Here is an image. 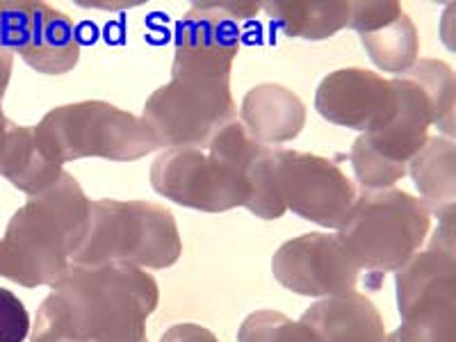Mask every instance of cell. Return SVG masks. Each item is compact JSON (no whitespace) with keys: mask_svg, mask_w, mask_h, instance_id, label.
<instances>
[{"mask_svg":"<svg viewBox=\"0 0 456 342\" xmlns=\"http://www.w3.org/2000/svg\"><path fill=\"white\" fill-rule=\"evenodd\" d=\"M89 210L92 201L67 171L48 190L28 197L0 238V276L21 288H53L87 235Z\"/></svg>","mask_w":456,"mask_h":342,"instance_id":"cell-2","label":"cell"},{"mask_svg":"<svg viewBox=\"0 0 456 342\" xmlns=\"http://www.w3.org/2000/svg\"><path fill=\"white\" fill-rule=\"evenodd\" d=\"M299 322L311 329L317 342H384L388 336L381 313L356 290L324 297Z\"/></svg>","mask_w":456,"mask_h":342,"instance_id":"cell-15","label":"cell"},{"mask_svg":"<svg viewBox=\"0 0 456 342\" xmlns=\"http://www.w3.org/2000/svg\"><path fill=\"white\" fill-rule=\"evenodd\" d=\"M240 121L256 142L279 146L292 142L306 126V105L283 85L263 83L244 94Z\"/></svg>","mask_w":456,"mask_h":342,"instance_id":"cell-16","label":"cell"},{"mask_svg":"<svg viewBox=\"0 0 456 342\" xmlns=\"http://www.w3.org/2000/svg\"><path fill=\"white\" fill-rule=\"evenodd\" d=\"M30 315L12 290L0 288V342H23L30 336Z\"/></svg>","mask_w":456,"mask_h":342,"instance_id":"cell-23","label":"cell"},{"mask_svg":"<svg viewBox=\"0 0 456 342\" xmlns=\"http://www.w3.org/2000/svg\"><path fill=\"white\" fill-rule=\"evenodd\" d=\"M260 142L233 119L206 146L162 151L151 165V185L160 197L208 215H219L249 201L247 167Z\"/></svg>","mask_w":456,"mask_h":342,"instance_id":"cell-3","label":"cell"},{"mask_svg":"<svg viewBox=\"0 0 456 342\" xmlns=\"http://www.w3.org/2000/svg\"><path fill=\"white\" fill-rule=\"evenodd\" d=\"M158 301V281L140 267L71 265L37 311L30 342H149Z\"/></svg>","mask_w":456,"mask_h":342,"instance_id":"cell-1","label":"cell"},{"mask_svg":"<svg viewBox=\"0 0 456 342\" xmlns=\"http://www.w3.org/2000/svg\"><path fill=\"white\" fill-rule=\"evenodd\" d=\"M397 101L393 80L370 69L347 67L324 76L315 92V110L329 124L368 133L386 119Z\"/></svg>","mask_w":456,"mask_h":342,"instance_id":"cell-13","label":"cell"},{"mask_svg":"<svg viewBox=\"0 0 456 342\" xmlns=\"http://www.w3.org/2000/svg\"><path fill=\"white\" fill-rule=\"evenodd\" d=\"M62 174V167L48 160L44 151L37 146L35 130L30 126L16 124L5 156L0 162V176L7 178L16 190L26 192L28 197H35L60 181Z\"/></svg>","mask_w":456,"mask_h":342,"instance_id":"cell-19","label":"cell"},{"mask_svg":"<svg viewBox=\"0 0 456 342\" xmlns=\"http://www.w3.org/2000/svg\"><path fill=\"white\" fill-rule=\"evenodd\" d=\"M12 69H14V53L0 51V105H3L5 92H7V87H10Z\"/></svg>","mask_w":456,"mask_h":342,"instance_id":"cell-25","label":"cell"},{"mask_svg":"<svg viewBox=\"0 0 456 342\" xmlns=\"http://www.w3.org/2000/svg\"><path fill=\"white\" fill-rule=\"evenodd\" d=\"M361 44L368 51L370 60L384 71L404 76L418 60H420V37L418 28L411 21L404 10L390 16L384 23L358 32Z\"/></svg>","mask_w":456,"mask_h":342,"instance_id":"cell-20","label":"cell"},{"mask_svg":"<svg viewBox=\"0 0 456 342\" xmlns=\"http://www.w3.org/2000/svg\"><path fill=\"white\" fill-rule=\"evenodd\" d=\"M415 187L420 190L429 210L441 215L454 210L456 199V146L447 137H429L422 151L409 162Z\"/></svg>","mask_w":456,"mask_h":342,"instance_id":"cell-18","label":"cell"},{"mask_svg":"<svg viewBox=\"0 0 456 342\" xmlns=\"http://www.w3.org/2000/svg\"><path fill=\"white\" fill-rule=\"evenodd\" d=\"M384 342H411V340H409V338L404 336V333H402V331H399V329H397V331L388 333V336H386V340H384Z\"/></svg>","mask_w":456,"mask_h":342,"instance_id":"cell-27","label":"cell"},{"mask_svg":"<svg viewBox=\"0 0 456 342\" xmlns=\"http://www.w3.org/2000/svg\"><path fill=\"white\" fill-rule=\"evenodd\" d=\"M37 146L55 165L83 158L133 162L160 151L142 117L108 101H80L51 110L32 126Z\"/></svg>","mask_w":456,"mask_h":342,"instance_id":"cell-6","label":"cell"},{"mask_svg":"<svg viewBox=\"0 0 456 342\" xmlns=\"http://www.w3.org/2000/svg\"><path fill=\"white\" fill-rule=\"evenodd\" d=\"M404 78L415 83L425 92L434 108L436 126L445 133L447 140L454 135V105H456V76L443 60H418Z\"/></svg>","mask_w":456,"mask_h":342,"instance_id":"cell-21","label":"cell"},{"mask_svg":"<svg viewBox=\"0 0 456 342\" xmlns=\"http://www.w3.org/2000/svg\"><path fill=\"white\" fill-rule=\"evenodd\" d=\"M160 342H219V338L210 329L201 327V324L181 322V324H174V327L167 329L162 333Z\"/></svg>","mask_w":456,"mask_h":342,"instance_id":"cell-24","label":"cell"},{"mask_svg":"<svg viewBox=\"0 0 456 342\" xmlns=\"http://www.w3.org/2000/svg\"><path fill=\"white\" fill-rule=\"evenodd\" d=\"M14 128H16V124L14 121L7 119L5 112H3V105H0V162H3V156H5L7 144H10Z\"/></svg>","mask_w":456,"mask_h":342,"instance_id":"cell-26","label":"cell"},{"mask_svg":"<svg viewBox=\"0 0 456 342\" xmlns=\"http://www.w3.org/2000/svg\"><path fill=\"white\" fill-rule=\"evenodd\" d=\"M276 192L285 210L338 228L356 201V185L333 160L301 151H276Z\"/></svg>","mask_w":456,"mask_h":342,"instance_id":"cell-11","label":"cell"},{"mask_svg":"<svg viewBox=\"0 0 456 342\" xmlns=\"http://www.w3.org/2000/svg\"><path fill=\"white\" fill-rule=\"evenodd\" d=\"M238 114L228 80L171 78L146 99L142 119L162 151L206 146Z\"/></svg>","mask_w":456,"mask_h":342,"instance_id":"cell-8","label":"cell"},{"mask_svg":"<svg viewBox=\"0 0 456 342\" xmlns=\"http://www.w3.org/2000/svg\"><path fill=\"white\" fill-rule=\"evenodd\" d=\"M238 342H317L311 329L279 311H256L240 324Z\"/></svg>","mask_w":456,"mask_h":342,"instance_id":"cell-22","label":"cell"},{"mask_svg":"<svg viewBox=\"0 0 456 342\" xmlns=\"http://www.w3.org/2000/svg\"><path fill=\"white\" fill-rule=\"evenodd\" d=\"M272 26L292 39L322 42L345 30L349 23V3L324 0H292V3H263Z\"/></svg>","mask_w":456,"mask_h":342,"instance_id":"cell-17","label":"cell"},{"mask_svg":"<svg viewBox=\"0 0 456 342\" xmlns=\"http://www.w3.org/2000/svg\"><path fill=\"white\" fill-rule=\"evenodd\" d=\"M431 228V210L422 199L386 187L363 190L336 228L338 242L372 290L390 272L402 270L422 249Z\"/></svg>","mask_w":456,"mask_h":342,"instance_id":"cell-4","label":"cell"},{"mask_svg":"<svg viewBox=\"0 0 456 342\" xmlns=\"http://www.w3.org/2000/svg\"><path fill=\"white\" fill-rule=\"evenodd\" d=\"M14 53L37 73L64 76L80 60L78 32L64 12L46 3H32Z\"/></svg>","mask_w":456,"mask_h":342,"instance_id":"cell-14","label":"cell"},{"mask_svg":"<svg viewBox=\"0 0 456 342\" xmlns=\"http://www.w3.org/2000/svg\"><path fill=\"white\" fill-rule=\"evenodd\" d=\"M272 274L285 290L320 299L352 292L361 279L347 251L329 233H306L281 244L272 258Z\"/></svg>","mask_w":456,"mask_h":342,"instance_id":"cell-12","label":"cell"},{"mask_svg":"<svg viewBox=\"0 0 456 342\" xmlns=\"http://www.w3.org/2000/svg\"><path fill=\"white\" fill-rule=\"evenodd\" d=\"M397 101L381 124L354 140V174L363 190H386L406 176L409 162L429 142V128L436 126L434 108L420 87L404 76L393 78Z\"/></svg>","mask_w":456,"mask_h":342,"instance_id":"cell-7","label":"cell"},{"mask_svg":"<svg viewBox=\"0 0 456 342\" xmlns=\"http://www.w3.org/2000/svg\"><path fill=\"white\" fill-rule=\"evenodd\" d=\"M183 254L178 224L169 208L153 201H92L89 228L71 265H133L167 270Z\"/></svg>","mask_w":456,"mask_h":342,"instance_id":"cell-5","label":"cell"},{"mask_svg":"<svg viewBox=\"0 0 456 342\" xmlns=\"http://www.w3.org/2000/svg\"><path fill=\"white\" fill-rule=\"evenodd\" d=\"M399 331L411 342H456V256L431 244L397 270Z\"/></svg>","mask_w":456,"mask_h":342,"instance_id":"cell-9","label":"cell"},{"mask_svg":"<svg viewBox=\"0 0 456 342\" xmlns=\"http://www.w3.org/2000/svg\"><path fill=\"white\" fill-rule=\"evenodd\" d=\"M263 3H194L176 28L171 78L228 80L240 53V21Z\"/></svg>","mask_w":456,"mask_h":342,"instance_id":"cell-10","label":"cell"}]
</instances>
